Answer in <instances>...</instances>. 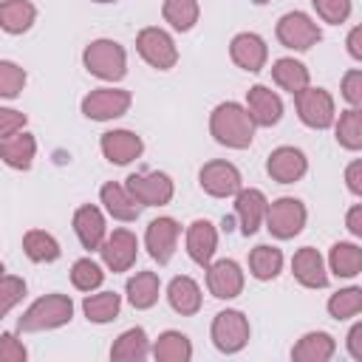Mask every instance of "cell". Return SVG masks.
<instances>
[{
    "label": "cell",
    "instance_id": "obj_1",
    "mask_svg": "<svg viewBox=\"0 0 362 362\" xmlns=\"http://www.w3.org/2000/svg\"><path fill=\"white\" fill-rule=\"evenodd\" d=\"M209 133L223 147L246 150L255 139V122L240 102H221L209 113Z\"/></svg>",
    "mask_w": 362,
    "mask_h": 362
},
{
    "label": "cell",
    "instance_id": "obj_2",
    "mask_svg": "<svg viewBox=\"0 0 362 362\" xmlns=\"http://www.w3.org/2000/svg\"><path fill=\"white\" fill-rule=\"evenodd\" d=\"M74 317V300L68 294H45L40 300H34L23 317L17 320V328L31 334V331H51V328H59V325H68Z\"/></svg>",
    "mask_w": 362,
    "mask_h": 362
},
{
    "label": "cell",
    "instance_id": "obj_3",
    "mask_svg": "<svg viewBox=\"0 0 362 362\" xmlns=\"http://www.w3.org/2000/svg\"><path fill=\"white\" fill-rule=\"evenodd\" d=\"M82 62H85L88 74H93L96 79H105V82H119L127 74L124 48L116 40H107V37H99V40L88 42L85 51H82Z\"/></svg>",
    "mask_w": 362,
    "mask_h": 362
},
{
    "label": "cell",
    "instance_id": "obj_4",
    "mask_svg": "<svg viewBox=\"0 0 362 362\" xmlns=\"http://www.w3.org/2000/svg\"><path fill=\"white\" fill-rule=\"evenodd\" d=\"M249 320L243 311L238 308H223L215 314L212 320V328H209V337H212V345L221 351V354H238L246 348L249 342Z\"/></svg>",
    "mask_w": 362,
    "mask_h": 362
},
{
    "label": "cell",
    "instance_id": "obj_5",
    "mask_svg": "<svg viewBox=\"0 0 362 362\" xmlns=\"http://www.w3.org/2000/svg\"><path fill=\"white\" fill-rule=\"evenodd\" d=\"M294 107H297V116L305 127H314V130H325L334 124L337 119V107H334V96L325 90V88H311L305 85L303 90L294 93Z\"/></svg>",
    "mask_w": 362,
    "mask_h": 362
},
{
    "label": "cell",
    "instance_id": "obj_6",
    "mask_svg": "<svg viewBox=\"0 0 362 362\" xmlns=\"http://www.w3.org/2000/svg\"><path fill=\"white\" fill-rule=\"evenodd\" d=\"M305 218H308V212H305V204L300 201V198H277V201H272L269 206H266V229L277 238V240H288V238H294V235H300L303 232V226H305Z\"/></svg>",
    "mask_w": 362,
    "mask_h": 362
},
{
    "label": "cell",
    "instance_id": "obj_7",
    "mask_svg": "<svg viewBox=\"0 0 362 362\" xmlns=\"http://www.w3.org/2000/svg\"><path fill=\"white\" fill-rule=\"evenodd\" d=\"M136 51L141 54V59L156 68V71H170L178 62V48L173 42V37L158 28V25H147L139 31L136 37Z\"/></svg>",
    "mask_w": 362,
    "mask_h": 362
},
{
    "label": "cell",
    "instance_id": "obj_8",
    "mask_svg": "<svg viewBox=\"0 0 362 362\" xmlns=\"http://www.w3.org/2000/svg\"><path fill=\"white\" fill-rule=\"evenodd\" d=\"M280 45L291 48V51H308L311 45H317L322 40V31L320 25L305 14V11H286L280 20H277V28H274Z\"/></svg>",
    "mask_w": 362,
    "mask_h": 362
},
{
    "label": "cell",
    "instance_id": "obj_9",
    "mask_svg": "<svg viewBox=\"0 0 362 362\" xmlns=\"http://www.w3.org/2000/svg\"><path fill=\"white\" fill-rule=\"evenodd\" d=\"M124 189L141 206H164L173 201V192H175L173 178L167 173H133L127 175Z\"/></svg>",
    "mask_w": 362,
    "mask_h": 362
},
{
    "label": "cell",
    "instance_id": "obj_10",
    "mask_svg": "<svg viewBox=\"0 0 362 362\" xmlns=\"http://www.w3.org/2000/svg\"><path fill=\"white\" fill-rule=\"evenodd\" d=\"M130 90L124 88H96L90 90L85 99H82V113L93 122H110V119H119L130 110Z\"/></svg>",
    "mask_w": 362,
    "mask_h": 362
},
{
    "label": "cell",
    "instance_id": "obj_11",
    "mask_svg": "<svg viewBox=\"0 0 362 362\" xmlns=\"http://www.w3.org/2000/svg\"><path fill=\"white\" fill-rule=\"evenodd\" d=\"M198 184L206 195L212 198H232L240 187H243V178H240V170L232 164V161H206L198 173Z\"/></svg>",
    "mask_w": 362,
    "mask_h": 362
},
{
    "label": "cell",
    "instance_id": "obj_12",
    "mask_svg": "<svg viewBox=\"0 0 362 362\" xmlns=\"http://www.w3.org/2000/svg\"><path fill=\"white\" fill-rule=\"evenodd\" d=\"M178 235H181V226L175 218H156L147 223V232H144V246L150 252V257L164 266L173 260L175 255V246H178Z\"/></svg>",
    "mask_w": 362,
    "mask_h": 362
},
{
    "label": "cell",
    "instance_id": "obj_13",
    "mask_svg": "<svg viewBox=\"0 0 362 362\" xmlns=\"http://www.w3.org/2000/svg\"><path fill=\"white\" fill-rule=\"evenodd\" d=\"M99 255L105 260V266L110 272H127L136 263L139 255V238L130 229H113L110 235H105Z\"/></svg>",
    "mask_w": 362,
    "mask_h": 362
},
{
    "label": "cell",
    "instance_id": "obj_14",
    "mask_svg": "<svg viewBox=\"0 0 362 362\" xmlns=\"http://www.w3.org/2000/svg\"><path fill=\"white\" fill-rule=\"evenodd\" d=\"M229 57H232V62L238 68H243L249 74H257L266 65V59H269V45H266V40L260 34L240 31L229 42Z\"/></svg>",
    "mask_w": 362,
    "mask_h": 362
},
{
    "label": "cell",
    "instance_id": "obj_15",
    "mask_svg": "<svg viewBox=\"0 0 362 362\" xmlns=\"http://www.w3.org/2000/svg\"><path fill=\"white\" fill-rule=\"evenodd\" d=\"M266 173H269L277 184H294V181H300V178L308 173V158H305L303 150L283 144V147H277V150L269 153V158H266Z\"/></svg>",
    "mask_w": 362,
    "mask_h": 362
},
{
    "label": "cell",
    "instance_id": "obj_16",
    "mask_svg": "<svg viewBox=\"0 0 362 362\" xmlns=\"http://www.w3.org/2000/svg\"><path fill=\"white\" fill-rule=\"evenodd\" d=\"M206 288L218 300H235L243 291V269L235 260H215L206 266Z\"/></svg>",
    "mask_w": 362,
    "mask_h": 362
},
{
    "label": "cell",
    "instance_id": "obj_17",
    "mask_svg": "<svg viewBox=\"0 0 362 362\" xmlns=\"http://www.w3.org/2000/svg\"><path fill=\"white\" fill-rule=\"evenodd\" d=\"M255 122V127H272L283 119V99L266 88V85H252L246 90V105H243Z\"/></svg>",
    "mask_w": 362,
    "mask_h": 362
},
{
    "label": "cell",
    "instance_id": "obj_18",
    "mask_svg": "<svg viewBox=\"0 0 362 362\" xmlns=\"http://www.w3.org/2000/svg\"><path fill=\"white\" fill-rule=\"evenodd\" d=\"M99 147H102V156L110 161V164H130L136 161L141 153H144V141L139 133L133 130H107L102 133L99 139Z\"/></svg>",
    "mask_w": 362,
    "mask_h": 362
},
{
    "label": "cell",
    "instance_id": "obj_19",
    "mask_svg": "<svg viewBox=\"0 0 362 362\" xmlns=\"http://www.w3.org/2000/svg\"><path fill=\"white\" fill-rule=\"evenodd\" d=\"M291 274L305 288H325L328 286L325 260H322V255L314 246H303V249L294 252V257H291Z\"/></svg>",
    "mask_w": 362,
    "mask_h": 362
},
{
    "label": "cell",
    "instance_id": "obj_20",
    "mask_svg": "<svg viewBox=\"0 0 362 362\" xmlns=\"http://www.w3.org/2000/svg\"><path fill=\"white\" fill-rule=\"evenodd\" d=\"M266 206H269L266 195L255 187H249V189L240 187L235 192V218H238L243 235H255L260 229V223L266 218Z\"/></svg>",
    "mask_w": 362,
    "mask_h": 362
},
{
    "label": "cell",
    "instance_id": "obj_21",
    "mask_svg": "<svg viewBox=\"0 0 362 362\" xmlns=\"http://www.w3.org/2000/svg\"><path fill=\"white\" fill-rule=\"evenodd\" d=\"M218 249V229L206 221V218H198L187 226V255L198 263V266H209L212 263V255Z\"/></svg>",
    "mask_w": 362,
    "mask_h": 362
},
{
    "label": "cell",
    "instance_id": "obj_22",
    "mask_svg": "<svg viewBox=\"0 0 362 362\" xmlns=\"http://www.w3.org/2000/svg\"><path fill=\"white\" fill-rule=\"evenodd\" d=\"M74 232H76V238H79V243H82L85 249H90V252L96 249V252H99V246H102V240H105V235H107L102 209L93 206V204L79 206V209L74 212Z\"/></svg>",
    "mask_w": 362,
    "mask_h": 362
},
{
    "label": "cell",
    "instance_id": "obj_23",
    "mask_svg": "<svg viewBox=\"0 0 362 362\" xmlns=\"http://www.w3.org/2000/svg\"><path fill=\"white\" fill-rule=\"evenodd\" d=\"M167 300H170L173 311L181 314V317L198 314V311H201V303H204L201 286H198L192 277H187V274H178V277L170 280V286H167Z\"/></svg>",
    "mask_w": 362,
    "mask_h": 362
},
{
    "label": "cell",
    "instance_id": "obj_24",
    "mask_svg": "<svg viewBox=\"0 0 362 362\" xmlns=\"http://www.w3.org/2000/svg\"><path fill=\"white\" fill-rule=\"evenodd\" d=\"M334 354H337V342L325 331H308L291 348V359L294 362H328Z\"/></svg>",
    "mask_w": 362,
    "mask_h": 362
},
{
    "label": "cell",
    "instance_id": "obj_25",
    "mask_svg": "<svg viewBox=\"0 0 362 362\" xmlns=\"http://www.w3.org/2000/svg\"><path fill=\"white\" fill-rule=\"evenodd\" d=\"M34 153H37V141L25 130H17V133L0 139V158L11 170H28L34 161Z\"/></svg>",
    "mask_w": 362,
    "mask_h": 362
},
{
    "label": "cell",
    "instance_id": "obj_26",
    "mask_svg": "<svg viewBox=\"0 0 362 362\" xmlns=\"http://www.w3.org/2000/svg\"><path fill=\"white\" fill-rule=\"evenodd\" d=\"M99 198H102V204H105L107 215H110V218H116V221L130 223V221H136V218H139V212H141V204H136V201H133V195H130L122 184H116V181H107V184L99 189Z\"/></svg>",
    "mask_w": 362,
    "mask_h": 362
},
{
    "label": "cell",
    "instance_id": "obj_27",
    "mask_svg": "<svg viewBox=\"0 0 362 362\" xmlns=\"http://www.w3.org/2000/svg\"><path fill=\"white\" fill-rule=\"evenodd\" d=\"M37 20L31 0H0V28L6 34H25Z\"/></svg>",
    "mask_w": 362,
    "mask_h": 362
},
{
    "label": "cell",
    "instance_id": "obj_28",
    "mask_svg": "<svg viewBox=\"0 0 362 362\" xmlns=\"http://www.w3.org/2000/svg\"><path fill=\"white\" fill-rule=\"evenodd\" d=\"M124 291H127V303H130L133 308L144 311V308H153V305L158 303L161 280H158L156 272H139V274H133V277L127 280Z\"/></svg>",
    "mask_w": 362,
    "mask_h": 362
},
{
    "label": "cell",
    "instance_id": "obj_29",
    "mask_svg": "<svg viewBox=\"0 0 362 362\" xmlns=\"http://www.w3.org/2000/svg\"><path fill=\"white\" fill-rule=\"evenodd\" d=\"M150 354V339L144 328H127L116 337L113 348H110V359H124V362H141Z\"/></svg>",
    "mask_w": 362,
    "mask_h": 362
},
{
    "label": "cell",
    "instance_id": "obj_30",
    "mask_svg": "<svg viewBox=\"0 0 362 362\" xmlns=\"http://www.w3.org/2000/svg\"><path fill=\"white\" fill-rule=\"evenodd\" d=\"M272 79H274V85H280V88L288 90L291 96H294L297 90H303V88L311 82L308 68H305L300 59H294V57H280V59H274V65H272Z\"/></svg>",
    "mask_w": 362,
    "mask_h": 362
},
{
    "label": "cell",
    "instance_id": "obj_31",
    "mask_svg": "<svg viewBox=\"0 0 362 362\" xmlns=\"http://www.w3.org/2000/svg\"><path fill=\"white\" fill-rule=\"evenodd\" d=\"M158 362H189L192 359V342L181 331H164L150 351Z\"/></svg>",
    "mask_w": 362,
    "mask_h": 362
},
{
    "label": "cell",
    "instance_id": "obj_32",
    "mask_svg": "<svg viewBox=\"0 0 362 362\" xmlns=\"http://www.w3.org/2000/svg\"><path fill=\"white\" fill-rule=\"evenodd\" d=\"M328 266L337 277H356L362 272V249L351 240H339L328 252Z\"/></svg>",
    "mask_w": 362,
    "mask_h": 362
},
{
    "label": "cell",
    "instance_id": "obj_33",
    "mask_svg": "<svg viewBox=\"0 0 362 362\" xmlns=\"http://www.w3.org/2000/svg\"><path fill=\"white\" fill-rule=\"evenodd\" d=\"M249 272L255 280H274L283 272V252L269 243L255 246L249 252Z\"/></svg>",
    "mask_w": 362,
    "mask_h": 362
},
{
    "label": "cell",
    "instance_id": "obj_34",
    "mask_svg": "<svg viewBox=\"0 0 362 362\" xmlns=\"http://www.w3.org/2000/svg\"><path fill=\"white\" fill-rule=\"evenodd\" d=\"M23 252L28 260L34 263H54L59 257V243L54 235H48L45 229H28L23 235Z\"/></svg>",
    "mask_w": 362,
    "mask_h": 362
},
{
    "label": "cell",
    "instance_id": "obj_35",
    "mask_svg": "<svg viewBox=\"0 0 362 362\" xmlns=\"http://www.w3.org/2000/svg\"><path fill=\"white\" fill-rule=\"evenodd\" d=\"M119 308H122V297L113 294V291H99V294H88L82 300V311L88 317V322H96V325H105L110 320L119 317Z\"/></svg>",
    "mask_w": 362,
    "mask_h": 362
},
{
    "label": "cell",
    "instance_id": "obj_36",
    "mask_svg": "<svg viewBox=\"0 0 362 362\" xmlns=\"http://www.w3.org/2000/svg\"><path fill=\"white\" fill-rule=\"evenodd\" d=\"M334 133H337V141L356 153L362 147V110L359 107H348L339 113V119H334Z\"/></svg>",
    "mask_w": 362,
    "mask_h": 362
},
{
    "label": "cell",
    "instance_id": "obj_37",
    "mask_svg": "<svg viewBox=\"0 0 362 362\" xmlns=\"http://www.w3.org/2000/svg\"><path fill=\"white\" fill-rule=\"evenodd\" d=\"M198 0H164L161 6V17L164 23H170L175 31H189L198 23Z\"/></svg>",
    "mask_w": 362,
    "mask_h": 362
},
{
    "label": "cell",
    "instance_id": "obj_38",
    "mask_svg": "<svg viewBox=\"0 0 362 362\" xmlns=\"http://www.w3.org/2000/svg\"><path fill=\"white\" fill-rule=\"evenodd\" d=\"M362 311V288L356 286H348V288H339L337 294H331L328 300V314L334 320H351Z\"/></svg>",
    "mask_w": 362,
    "mask_h": 362
},
{
    "label": "cell",
    "instance_id": "obj_39",
    "mask_svg": "<svg viewBox=\"0 0 362 362\" xmlns=\"http://www.w3.org/2000/svg\"><path fill=\"white\" fill-rule=\"evenodd\" d=\"M102 280H105V272H102V266H99L96 260H90V257H79V260L71 266V283H74V288H79V291H93V288L102 286Z\"/></svg>",
    "mask_w": 362,
    "mask_h": 362
},
{
    "label": "cell",
    "instance_id": "obj_40",
    "mask_svg": "<svg viewBox=\"0 0 362 362\" xmlns=\"http://www.w3.org/2000/svg\"><path fill=\"white\" fill-rule=\"evenodd\" d=\"M23 88H25V68L11 59H0V99H17Z\"/></svg>",
    "mask_w": 362,
    "mask_h": 362
},
{
    "label": "cell",
    "instance_id": "obj_41",
    "mask_svg": "<svg viewBox=\"0 0 362 362\" xmlns=\"http://www.w3.org/2000/svg\"><path fill=\"white\" fill-rule=\"evenodd\" d=\"M25 297V280L14 277V274H3L0 277V320Z\"/></svg>",
    "mask_w": 362,
    "mask_h": 362
},
{
    "label": "cell",
    "instance_id": "obj_42",
    "mask_svg": "<svg viewBox=\"0 0 362 362\" xmlns=\"http://www.w3.org/2000/svg\"><path fill=\"white\" fill-rule=\"evenodd\" d=\"M311 6L331 25H339L351 17V0H311Z\"/></svg>",
    "mask_w": 362,
    "mask_h": 362
},
{
    "label": "cell",
    "instance_id": "obj_43",
    "mask_svg": "<svg viewBox=\"0 0 362 362\" xmlns=\"http://www.w3.org/2000/svg\"><path fill=\"white\" fill-rule=\"evenodd\" d=\"M342 99L351 107H362V71L359 68H351L342 76Z\"/></svg>",
    "mask_w": 362,
    "mask_h": 362
},
{
    "label": "cell",
    "instance_id": "obj_44",
    "mask_svg": "<svg viewBox=\"0 0 362 362\" xmlns=\"http://www.w3.org/2000/svg\"><path fill=\"white\" fill-rule=\"evenodd\" d=\"M25 356H28V351L14 334L0 337V362H25Z\"/></svg>",
    "mask_w": 362,
    "mask_h": 362
},
{
    "label": "cell",
    "instance_id": "obj_45",
    "mask_svg": "<svg viewBox=\"0 0 362 362\" xmlns=\"http://www.w3.org/2000/svg\"><path fill=\"white\" fill-rule=\"evenodd\" d=\"M25 113L23 110H14V107H0V139H6V136H11V133H17V130H23L25 127Z\"/></svg>",
    "mask_w": 362,
    "mask_h": 362
},
{
    "label": "cell",
    "instance_id": "obj_46",
    "mask_svg": "<svg viewBox=\"0 0 362 362\" xmlns=\"http://www.w3.org/2000/svg\"><path fill=\"white\" fill-rule=\"evenodd\" d=\"M345 184L354 195H362V161L354 158L348 167H345Z\"/></svg>",
    "mask_w": 362,
    "mask_h": 362
},
{
    "label": "cell",
    "instance_id": "obj_47",
    "mask_svg": "<svg viewBox=\"0 0 362 362\" xmlns=\"http://www.w3.org/2000/svg\"><path fill=\"white\" fill-rule=\"evenodd\" d=\"M348 354L356 362H362V322H354L348 331Z\"/></svg>",
    "mask_w": 362,
    "mask_h": 362
},
{
    "label": "cell",
    "instance_id": "obj_48",
    "mask_svg": "<svg viewBox=\"0 0 362 362\" xmlns=\"http://www.w3.org/2000/svg\"><path fill=\"white\" fill-rule=\"evenodd\" d=\"M345 226L354 238H362V204H354L345 215Z\"/></svg>",
    "mask_w": 362,
    "mask_h": 362
},
{
    "label": "cell",
    "instance_id": "obj_49",
    "mask_svg": "<svg viewBox=\"0 0 362 362\" xmlns=\"http://www.w3.org/2000/svg\"><path fill=\"white\" fill-rule=\"evenodd\" d=\"M345 45H348V54H351L354 59H362V25H354V28H351Z\"/></svg>",
    "mask_w": 362,
    "mask_h": 362
},
{
    "label": "cell",
    "instance_id": "obj_50",
    "mask_svg": "<svg viewBox=\"0 0 362 362\" xmlns=\"http://www.w3.org/2000/svg\"><path fill=\"white\" fill-rule=\"evenodd\" d=\"M255 6H266V3H272V0H252Z\"/></svg>",
    "mask_w": 362,
    "mask_h": 362
},
{
    "label": "cell",
    "instance_id": "obj_51",
    "mask_svg": "<svg viewBox=\"0 0 362 362\" xmlns=\"http://www.w3.org/2000/svg\"><path fill=\"white\" fill-rule=\"evenodd\" d=\"M93 3H116V0H93Z\"/></svg>",
    "mask_w": 362,
    "mask_h": 362
},
{
    "label": "cell",
    "instance_id": "obj_52",
    "mask_svg": "<svg viewBox=\"0 0 362 362\" xmlns=\"http://www.w3.org/2000/svg\"><path fill=\"white\" fill-rule=\"evenodd\" d=\"M3 272H6V269H3V263H0V277H3Z\"/></svg>",
    "mask_w": 362,
    "mask_h": 362
}]
</instances>
